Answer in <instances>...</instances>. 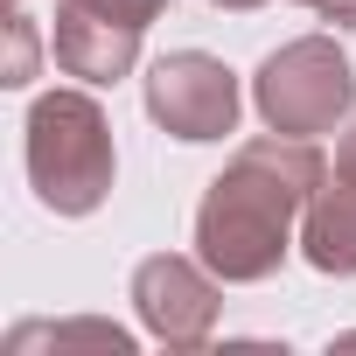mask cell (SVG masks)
Returning <instances> with one entry per match:
<instances>
[{
	"label": "cell",
	"instance_id": "6da1fadb",
	"mask_svg": "<svg viewBox=\"0 0 356 356\" xmlns=\"http://www.w3.org/2000/svg\"><path fill=\"white\" fill-rule=\"evenodd\" d=\"M29 161H35L42 203H56V210H91L98 189H105V126H98V112H91L84 98H42V105H35Z\"/></svg>",
	"mask_w": 356,
	"mask_h": 356
},
{
	"label": "cell",
	"instance_id": "7a4b0ae2",
	"mask_svg": "<svg viewBox=\"0 0 356 356\" xmlns=\"http://www.w3.org/2000/svg\"><path fill=\"white\" fill-rule=\"evenodd\" d=\"M154 112L182 140H210L231 126V77L203 56H175L154 70Z\"/></svg>",
	"mask_w": 356,
	"mask_h": 356
},
{
	"label": "cell",
	"instance_id": "3957f363",
	"mask_svg": "<svg viewBox=\"0 0 356 356\" xmlns=\"http://www.w3.org/2000/svg\"><path fill=\"white\" fill-rule=\"evenodd\" d=\"M91 8H98V15H112V22H126V29H140V22L161 8V0H91Z\"/></svg>",
	"mask_w": 356,
	"mask_h": 356
}]
</instances>
